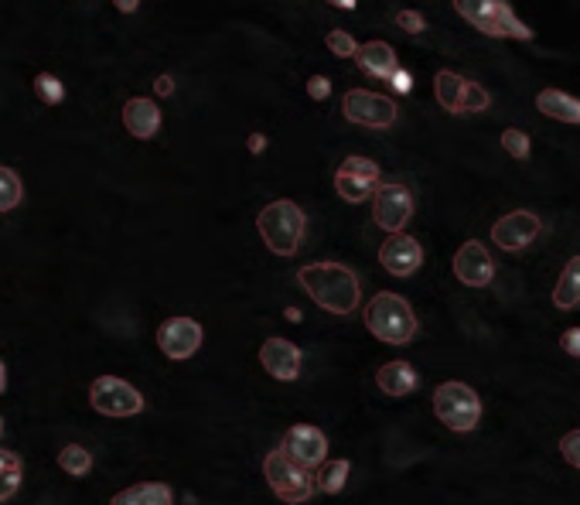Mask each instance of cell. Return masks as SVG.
Wrapping results in <instances>:
<instances>
[{
	"instance_id": "cell-1",
	"label": "cell",
	"mask_w": 580,
	"mask_h": 505,
	"mask_svg": "<svg viewBox=\"0 0 580 505\" xmlns=\"http://www.w3.org/2000/svg\"><path fill=\"white\" fill-rule=\"evenodd\" d=\"M297 284L308 291L318 308L331 314L359 311L362 284L355 277V270H348L345 263H308V267L297 270Z\"/></svg>"
},
{
	"instance_id": "cell-2",
	"label": "cell",
	"mask_w": 580,
	"mask_h": 505,
	"mask_svg": "<svg viewBox=\"0 0 580 505\" xmlns=\"http://www.w3.org/2000/svg\"><path fill=\"white\" fill-rule=\"evenodd\" d=\"M256 229H260L263 243H267L277 256H294L297 250H301L308 219H304V212L297 202H290V198H277V202L263 205V212L256 215Z\"/></svg>"
},
{
	"instance_id": "cell-3",
	"label": "cell",
	"mask_w": 580,
	"mask_h": 505,
	"mask_svg": "<svg viewBox=\"0 0 580 505\" xmlns=\"http://www.w3.org/2000/svg\"><path fill=\"white\" fill-rule=\"evenodd\" d=\"M366 328L386 345H410L417 335V314L400 294H376L366 304Z\"/></svg>"
},
{
	"instance_id": "cell-4",
	"label": "cell",
	"mask_w": 580,
	"mask_h": 505,
	"mask_svg": "<svg viewBox=\"0 0 580 505\" xmlns=\"http://www.w3.org/2000/svg\"><path fill=\"white\" fill-rule=\"evenodd\" d=\"M434 413L444 427L468 434L482 424V400L468 383H441L434 389Z\"/></svg>"
},
{
	"instance_id": "cell-5",
	"label": "cell",
	"mask_w": 580,
	"mask_h": 505,
	"mask_svg": "<svg viewBox=\"0 0 580 505\" xmlns=\"http://www.w3.org/2000/svg\"><path fill=\"white\" fill-rule=\"evenodd\" d=\"M263 478H267L270 492L287 505H304L314 495V475L308 468L294 465L280 447L270 451L267 461H263Z\"/></svg>"
},
{
	"instance_id": "cell-6",
	"label": "cell",
	"mask_w": 580,
	"mask_h": 505,
	"mask_svg": "<svg viewBox=\"0 0 580 505\" xmlns=\"http://www.w3.org/2000/svg\"><path fill=\"white\" fill-rule=\"evenodd\" d=\"M89 407L103 417H137L144 410V396H140L137 386H130L127 379L116 376H99L93 386H89Z\"/></svg>"
},
{
	"instance_id": "cell-7",
	"label": "cell",
	"mask_w": 580,
	"mask_h": 505,
	"mask_svg": "<svg viewBox=\"0 0 580 505\" xmlns=\"http://www.w3.org/2000/svg\"><path fill=\"white\" fill-rule=\"evenodd\" d=\"M434 96L447 113H482L492 103L478 82H468L451 69H441L434 76Z\"/></svg>"
},
{
	"instance_id": "cell-8",
	"label": "cell",
	"mask_w": 580,
	"mask_h": 505,
	"mask_svg": "<svg viewBox=\"0 0 580 505\" xmlns=\"http://www.w3.org/2000/svg\"><path fill=\"white\" fill-rule=\"evenodd\" d=\"M413 215V195L403 181H379L372 192V219L386 233H403Z\"/></svg>"
},
{
	"instance_id": "cell-9",
	"label": "cell",
	"mask_w": 580,
	"mask_h": 505,
	"mask_svg": "<svg viewBox=\"0 0 580 505\" xmlns=\"http://www.w3.org/2000/svg\"><path fill=\"white\" fill-rule=\"evenodd\" d=\"M345 120L359 123L369 130H386L396 123V103L383 93H369V89H348L342 103Z\"/></svg>"
},
{
	"instance_id": "cell-10",
	"label": "cell",
	"mask_w": 580,
	"mask_h": 505,
	"mask_svg": "<svg viewBox=\"0 0 580 505\" xmlns=\"http://www.w3.org/2000/svg\"><path fill=\"white\" fill-rule=\"evenodd\" d=\"M379 185V168L369 157H345L342 168L335 171V192L345 202H366Z\"/></svg>"
},
{
	"instance_id": "cell-11",
	"label": "cell",
	"mask_w": 580,
	"mask_h": 505,
	"mask_svg": "<svg viewBox=\"0 0 580 505\" xmlns=\"http://www.w3.org/2000/svg\"><path fill=\"white\" fill-rule=\"evenodd\" d=\"M280 451L287 454L294 465H301V468H318V465H325V458H328V437L321 434L318 427H311V424H297V427H290L287 434H284V441H280Z\"/></svg>"
},
{
	"instance_id": "cell-12",
	"label": "cell",
	"mask_w": 580,
	"mask_h": 505,
	"mask_svg": "<svg viewBox=\"0 0 580 505\" xmlns=\"http://www.w3.org/2000/svg\"><path fill=\"white\" fill-rule=\"evenodd\" d=\"M157 349L174 362L192 359L202 349V325L195 318H168L157 328Z\"/></svg>"
},
{
	"instance_id": "cell-13",
	"label": "cell",
	"mask_w": 580,
	"mask_h": 505,
	"mask_svg": "<svg viewBox=\"0 0 580 505\" xmlns=\"http://www.w3.org/2000/svg\"><path fill=\"white\" fill-rule=\"evenodd\" d=\"M540 233H543L540 215H536V212H526V209H516V212L502 215V219L492 226L495 246H502V250H509V253L526 250V246L533 243V239L540 236Z\"/></svg>"
},
{
	"instance_id": "cell-14",
	"label": "cell",
	"mask_w": 580,
	"mask_h": 505,
	"mask_svg": "<svg viewBox=\"0 0 580 505\" xmlns=\"http://www.w3.org/2000/svg\"><path fill=\"white\" fill-rule=\"evenodd\" d=\"M454 277L464 287H488L495 277V260L478 239H468L458 253H454Z\"/></svg>"
},
{
	"instance_id": "cell-15",
	"label": "cell",
	"mask_w": 580,
	"mask_h": 505,
	"mask_svg": "<svg viewBox=\"0 0 580 505\" xmlns=\"http://www.w3.org/2000/svg\"><path fill=\"white\" fill-rule=\"evenodd\" d=\"M379 263H383L393 277H410V273H417L420 263H424V250H420V243L413 236L393 233L383 246H379Z\"/></svg>"
},
{
	"instance_id": "cell-16",
	"label": "cell",
	"mask_w": 580,
	"mask_h": 505,
	"mask_svg": "<svg viewBox=\"0 0 580 505\" xmlns=\"http://www.w3.org/2000/svg\"><path fill=\"white\" fill-rule=\"evenodd\" d=\"M260 362L263 369L270 372L273 379H280V383H290V379L301 376V362L304 355L297 349L294 342H287V338H267L260 349Z\"/></svg>"
},
{
	"instance_id": "cell-17",
	"label": "cell",
	"mask_w": 580,
	"mask_h": 505,
	"mask_svg": "<svg viewBox=\"0 0 580 505\" xmlns=\"http://www.w3.org/2000/svg\"><path fill=\"white\" fill-rule=\"evenodd\" d=\"M123 123H127L130 137L151 140L157 130H161V110H157L154 99L134 96V99H127V106H123Z\"/></svg>"
},
{
	"instance_id": "cell-18",
	"label": "cell",
	"mask_w": 580,
	"mask_h": 505,
	"mask_svg": "<svg viewBox=\"0 0 580 505\" xmlns=\"http://www.w3.org/2000/svg\"><path fill=\"white\" fill-rule=\"evenodd\" d=\"M355 62L359 69L372 79H389L400 65H396V52L386 45V41H366V45L355 52Z\"/></svg>"
},
{
	"instance_id": "cell-19",
	"label": "cell",
	"mask_w": 580,
	"mask_h": 505,
	"mask_svg": "<svg viewBox=\"0 0 580 505\" xmlns=\"http://www.w3.org/2000/svg\"><path fill=\"white\" fill-rule=\"evenodd\" d=\"M376 383H379V389H383L386 396H396V400H400V396H410L413 389H417V369L410 366V362H386L383 369L376 372Z\"/></svg>"
},
{
	"instance_id": "cell-20",
	"label": "cell",
	"mask_w": 580,
	"mask_h": 505,
	"mask_svg": "<svg viewBox=\"0 0 580 505\" xmlns=\"http://www.w3.org/2000/svg\"><path fill=\"white\" fill-rule=\"evenodd\" d=\"M536 110L550 120H560V123H580V99L563 93V89H543L536 96Z\"/></svg>"
},
{
	"instance_id": "cell-21",
	"label": "cell",
	"mask_w": 580,
	"mask_h": 505,
	"mask_svg": "<svg viewBox=\"0 0 580 505\" xmlns=\"http://www.w3.org/2000/svg\"><path fill=\"white\" fill-rule=\"evenodd\" d=\"M174 495L168 485L161 482H144V485H130L123 492L113 495L110 505H171Z\"/></svg>"
},
{
	"instance_id": "cell-22",
	"label": "cell",
	"mask_w": 580,
	"mask_h": 505,
	"mask_svg": "<svg viewBox=\"0 0 580 505\" xmlns=\"http://www.w3.org/2000/svg\"><path fill=\"white\" fill-rule=\"evenodd\" d=\"M553 304H557L560 311H574L580 308V256L563 267L557 287H553Z\"/></svg>"
},
{
	"instance_id": "cell-23",
	"label": "cell",
	"mask_w": 580,
	"mask_h": 505,
	"mask_svg": "<svg viewBox=\"0 0 580 505\" xmlns=\"http://www.w3.org/2000/svg\"><path fill=\"white\" fill-rule=\"evenodd\" d=\"M454 7H458L461 18L468 24H475L478 31L499 38V31H495V0H454Z\"/></svg>"
},
{
	"instance_id": "cell-24",
	"label": "cell",
	"mask_w": 580,
	"mask_h": 505,
	"mask_svg": "<svg viewBox=\"0 0 580 505\" xmlns=\"http://www.w3.org/2000/svg\"><path fill=\"white\" fill-rule=\"evenodd\" d=\"M495 31L499 38H516V41H529L533 38V28L519 21V14L512 11L505 0H495Z\"/></svg>"
},
{
	"instance_id": "cell-25",
	"label": "cell",
	"mask_w": 580,
	"mask_h": 505,
	"mask_svg": "<svg viewBox=\"0 0 580 505\" xmlns=\"http://www.w3.org/2000/svg\"><path fill=\"white\" fill-rule=\"evenodd\" d=\"M18 488H21V458L14 451L0 447V502L14 499Z\"/></svg>"
},
{
	"instance_id": "cell-26",
	"label": "cell",
	"mask_w": 580,
	"mask_h": 505,
	"mask_svg": "<svg viewBox=\"0 0 580 505\" xmlns=\"http://www.w3.org/2000/svg\"><path fill=\"white\" fill-rule=\"evenodd\" d=\"M321 471L314 475V488L318 492H325V495H338L345 488V478H348V471H352V465L348 461H325V465H318Z\"/></svg>"
},
{
	"instance_id": "cell-27",
	"label": "cell",
	"mask_w": 580,
	"mask_h": 505,
	"mask_svg": "<svg viewBox=\"0 0 580 505\" xmlns=\"http://www.w3.org/2000/svg\"><path fill=\"white\" fill-rule=\"evenodd\" d=\"M58 468L72 478H82V475H89V468H93V454H89L82 444H65L62 454H58Z\"/></svg>"
},
{
	"instance_id": "cell-28",
	"label": "cell",
	"mask_w": 580,
	"mask_h": 505,
	"mask_svg": "<svg viewBox=\"0 0 580 505\" xmlns=\"http://www.w3.org/2000/svg\"><path fill=\"white\" fill-rule=\"evenodd\" d=\"M21 195H24V188H21V178L14 175L11 168H4V164H0V212H11V209H18Z\"/></svg>"
},
{
	"instance_id": "cell-29",
	"label": "cell",
	"mask_w": 580,
	"mask_h": 505,
	"mask_svg": "<svg viewBox=\"0 0 580 505\" xmlns=\"http://www.w3.org/2000/svg\"><path fill=\"white\" fill-rule=\"evenodd\" d=\"M35 93L41 96V103L58 106L65 99V86L52 76V72H38V76H35Z\"/></svg>"
},
{
	"instance_id": "cell-30",
	"label": "cell",
	"mask_w": 580,
	"mask_h": 505,
	"mask_svg": "<svg viewBox=\"0 0 580 505\" xmlns=\"http://www.w3.org/2000/svg\"><path fill=\"white\" fill-rule=\"evenodd\" d=\"M328 48H331V52H335L338 55V59H355V52H359V41H355L352 35H348V31H342V28H338V31H328Z\"/></svg>"
},
{
	"instance_id": "cell-31",
	"label": "cell",
	"mask_w": 580,
	"mask_h": 505,
	"mask_svg": "<svg viewBox=\"0 0 580 505\" xmlns=\"http://www.w3.org/2000/svg\"><path fill=\"white\" fill-rule=\"evenodd\" d=\"M502 147L512 157H516V161H526V157H529V137L522 134V130H505V134H502Z\"/></svg>"
},
{
	"instance_id": "cell-32",
	"label": "cell",
	"mask_w": 580,
	"mask_h": 505,
	"mask_svg": "<svg viewBox=\"0 0 580 505\" xmlns=\"http://www.w3.org/2000/svg\"><path fill=\"white\" fill-rule=\"evenodd\" d=\"M560 451H563V461H567V465L580 468V430H570V434L560 437Z\"/></svg>"
},
{
	"instance_id": "cell-33",
	"label": "cell",
	"mask_w": 580,
	"mask_h": 505,
	"mask_svg": "<svg viewBox=\"0 0 580 505\" xmlns=\"http://www.w3.org/2000/svg\"><path fill=\"white\" fill-rule=\"evenodd\" d=\"M396 24H400L403 31H410V35H420V31L427 28L424 14H417V11H400L396 14Z\"/></svg>"
},
{
	"instance_id": "cell-34",
	"label": "cell",
	"mask_w": 580,
	"mask_h": 505,
	"mask_svg": "<svg viewBox=\"0 0 580 505\" xmlns=\"http://www.w3.org/2000/svg\"><path fill=\"white\" fill-rule=\"evenodd\" d=\"M308 96L318 99V103H321V99H328L331 96V82L325 76H311L308 79Z\"/></svg>"
},
{
	"instance_id": "cell-35",
	"label": "cell",
	"mask_w": 580,
	"mask_h": 505,
	"mask_svg": "<svg viewBox=\"0 0 580 505\" xmlns=\"http://www.w3.org/2000/svg\"><path fill=\"white\" fill-rule=\"evenodd\" d=\"M560 345H563V352H567V355H577V359H580V328H567V331H563Z\"/></svg>"
},
{
	"instance_id": "cell-36",
	"label": "cell",
	"mask_w": 580,
	"mask_h": 505,
	"mask_svg": "<svg viewBox=\"0 0 580 505\" xmlns=\"http://www.w3.org/2000/svg\"><path fill=\"white\" fill-rule=\"evenodd\" d=\"M389 86H393L396 93H410V89H413V76L406 69H396L393 76H389Z\"/></svg>"
},
{
	"instance_id": "cell-37",
	"label": "cell",
	"mask_w": 580,
	"mask_h": 505,
	"mask_svg": "<svg viewBox=\"0 0 580 505\" xmlns=\"http://www.w3.org/2000/svg\"><path fill=\"white\" fill-rule=\"evenodd\" d=\"M154 93L157 96H171L174 93V79L171 76H157L154 79Z\"/></svg>"
},
{
	"instance_id": "cell-38",
	"label": "cell",
	"mask_w": 580,
	"mask_h": 505,
	"mask_svg": "<svg viewBox=\"0 0 580 505\" xmlns=\"http://www.w3.org/2000/svg\"><path fill=\"white\" fill-rule=\"evenodd\" d=\"M246 144H250V151H253V154H263V147H267V137H263V134H253L250 140H246Z\"/></svg>"
},
{
	"instance_id": "cell-39",
	"label": "cell",
	"mask_w": 580,
	"mask_h": 505,
	"mask_svg": "<svg viewBox=\"0 0 580 505\" xmlns=\"http://www.w3.org/2000/svg\"><path fill=\"white\" fill-rule=\"evenodd\" d=\"M113 4H116V7H120V11H123V14H134V11H137V7H140V0H113Z\"/></svg>"
},
{
	"instance_id": "cell-40",
	"label": "cell",
	"mask_w": 580,
	"mask_h": 505,
	"mask_svg": "<svg viewBox=\"0 0 580 505\" xmlns=\"http://www.w3.org/2000/svg\"><path fill=\"white\" fill-rule=\"evenodd\" d=\"M328 4H335V7H345V11H352V7L359 4V0H328Z\"/></svg>"
},
{
	"instance_id": "cell-41",
	"label": "cell",
	"mask_w": 580,
	"mask_h": 505,
	"mask_svg": "<svg viewBox=\"0 0 580 505\" xmlns=\"http://www.w3.org/2000/svg\"><path fill=\"white\" fill-rule=\"evenodd\" d=\"M7 389V369H4V362H0V393Z\"/></svg>"
},
{
	"instance_id": "cell-42",
	"label": "cell",
	"mask_w": 580,
	"mask_h": 505,
	"mask_svg": "<svg viewBox=\"0 0 580 505\" xmlns=\"http://www.w3.org/2000/svg\"><path fill=\"white\" fill-rule=\"evenodd\" d=\"M0 430H4V420H0Z\"/></svg>"
}]
</instances>
